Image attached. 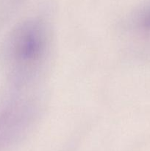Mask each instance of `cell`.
<instances>
[{
  "label": "cell",
  "mask_w": 150,
  "mask_h": 151,
  "mask_svg": "<svg viewBox=\"0 0 150 151\" xmlns=\"http://www.w3.org/2000/svg\"><path fill=\"white\" fill-rule=\"evenodd\" d=\"M48 48V31L41 21H26L10 32L4 42L2 58L16 85H24L38 73Z\"/></svg>",
  "instance_id": "obj_1"
},
{
  "label": "cell",
  "mask_w": 150,
  "mask_h": 151,
  "mask_svg": "<svg viewBox=\"0 0 150 151\" xmlns=\"http://www.w3.org/2000/svg\"><path fill=\"white\" fill-rule=\"evenodd\" d=\"M35 103L25 97H10L0 103V151L23 135L35 119Z\"/></svg>",
  "instance_id": "obj_2"
}]
</instances>
